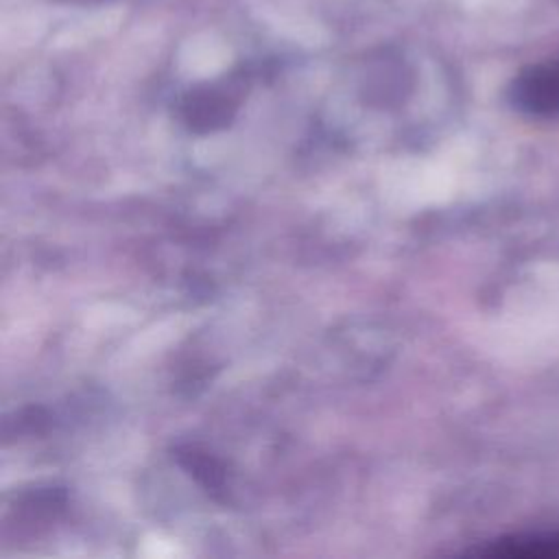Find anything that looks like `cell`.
I'll return each instance as SVG.
<instances>
[{
    "mask_svg": "<svg viewBox=\"0 0 559 559\" xmlns=\"http://www.w3.org/2000/svg\"><path fill=\"white\" fill-rule=\"evenodd\" d=\"M511 103L537 118L559 116V59L524 68L511 83Z\"/></svg>",
    "mask_w": 559,
    "mask_h": 559,
    "instance_id": "6da1fadb",
    "label": "cell"
},
{
    "mask_svg": "<svg viewBox=\"0 0 559 559\" xmlns=\"http://www.w3.org/2000/svg\"><path fill=\"white\" fill-rule=\"evenodd\" d=\"M485 557L507 559H559V533H522L491 542L476 550Z\"/></svg>",
    "mask_w": 559,
    "mask_h": 559,
    "instance_id": "7a4b0ae2",
    "label": "cell"
},
{
    "mask_svg": "<svg viewBox=\"0 0 559 559\" xmlns=\"http://www.w3.org/2000/svg\"><path fill=\"white\" fill-rule=\"evenodd\" d=\"M57 2H68V4H90V2H100V0H57Z\"/></svg>",
    "mask_w": 559,
    "mask_h": 559,
    "instance_id": "3957f363",
    "label": "cell"
}]
</instances>
